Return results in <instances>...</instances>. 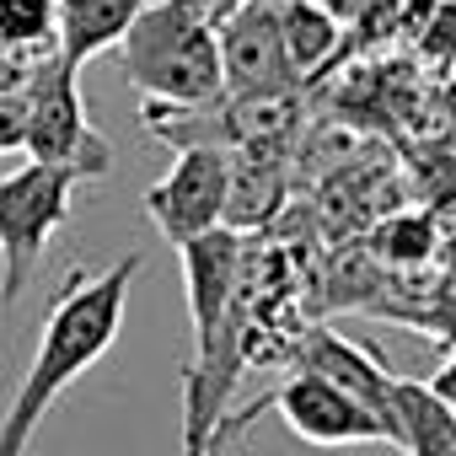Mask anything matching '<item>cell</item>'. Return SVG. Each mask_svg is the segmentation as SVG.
Instances as JSON below:
<instances>
[{
  "label": "cell",
  "instance_id": "1",
  "mask_svg": "<svg viewBox=\"0 0 456 456\" xmlns=\"http://www.w3.org/2000/svg\"><path fill=\"white\" fill-rule=\"evenodd\" d=\"M134 274H140V258L124 253V258L108 264L102 274H76V280L60 290V301H54L49 317H44L33 365H28V376H22V387H17L6 419H0V456H28L33 429H38L44 413L60 403V392L76 387V381L118 344Z\"/></svg>",
  "mask_w": 456,
  "mask_h": 456
},
{
  "label": "cell",
  "instance_id": "2",
  "mask_svg": "<svg viewBox=\"0 0 456 456\" xmlns=\"http://www.w3.org/2000/svg\"><path fill=\"white\" fill-rule=\"evenodd\" d=\"M118 70L145 102L204 108L220 97L215 0H145L118 38Z\"/></svg>",
  "mask_w": 456,
  "mask_h": 456
},
{
  "label": "cell",
  "instance_id": "3",
  "mask_svg": "<svg viewBox=\"0 0 456 456\" xmlns=\"http://www.w3.org/2000/svg\"><path fill=\"white\" fill-rule=\"evenodd\" d=\"M22 151L28 161L65 167L76 183L113 172V145L97 134L81 102V70L60 54L38 60L22 81Z\"/></svg>",
  "mask_w": 456,
  "mask_h": 456
},
{
  "label": "cell",
  "instance_id": "4",
  "mask_svg": "<svg viewBox=\"0 0 456 456\" xmlns=\"http://www.w3.org/2000/svg\"><path fill=\"white\" fill-rule=\"evenodd\" d=\"M76 177L65 167L22 161L17 172H0V301L17 306L44 248L70 220Z\"/></svg>",
  "mask_w": 456,
  "mask_h": 456
},
{
  "label": "cell",
  "instance_id": "5",
  "mask_svg": "<svg viewBox=\"0 0 456 456\" xmlns=\"http://www.w3.org/2000/svg\"><path fill=\"white\" fill-rule=\"evenodd\" d=\"M264 408L280 413L285 429H290L296 440H306V445H376V440H387L381 419H376L365 403H354L344 387H333L328 376H317V370H306V365H296L253 413H264ZM253 413H242V419H220L215 445L232 435L237 424H248Z\"/></svg>",
  "mask_w": 456,
  "mask_h": 456
},
{
  "label": "cell",
  "instance_id": "6",
  "mask_svg": "<svg viewBox=\"0 0 456 456\" xmlns=\"http://www.w3.org/2000/svg\"><path fill=\"white\" fill-rule=\"evenodd\" d=\"M225 177H232V156L215 145H177L167 177L145 193V215L156 220L161 242L183 248L204 232H215L225 215Z\"/></svg>",
  "mask_w": 456,
  "mask_h": 456
},
{
  "label": "cell",
  "instance_id": "7",
  "mask_svg": "<svg viewBox=\"0 0 456 456\" xmlns=\"http://www.w3.org/2000/svg\"><path fill=\"white\" fill-rule=\"evenodd\" d=\"M242 253L248 237L232 232V225H215V232L193 237L177 248L183 258V290H188V317H193V360H204L237 306L242 290Z\"/></svg>",
  "mask_w": 456,
  "mask_h": 456
},
{
  "label": "cell",
  "instance_id": "8",
  "mask_svg": "<svg viewBox=\"0 0 456 456\" xmlns=\"http://www.w3.org/2000/svg\"><path fill=\"white\" fill-rule=\"evenodd\" d=\"M215 54H220V92H290V86H301L290 60H285L274 6H258V0H242V6L215 17Z\"/></svg>",
  "mask_w": 456,
  "mask_h": 456
},
{
  "label": "cell",
  "instance_id": "9",
  "mask_svg": "<svg viewBox=\"0 0 456 456\" xmlns=\"http://www.w3.org/2000/svg\"><path fill=\"white\" fill-rule=\"evenodd\" d=\"M296 365L328 376V381L344 387L354 403H365V408L381 419L387 445H397V376H392L365 344H354V338H344V333H333V328H312V333H301V344H296Z\"/></svg>",
  "mask_w": 456,
  "mask_h": 456
},
{
  "label": "cell",
  "instance_id": "10",
  "mask_svg": "<svg viewBox=\"0 0 456 456\" xmlns=\"http://www.w3.org/2000/svg\"><path fill=\"white\" fill-rule=\"evenodd\" d=\"M225 156H232V177H225L220 225H232L242 237L264 232L290 199V145H248V151H225Z\"/></svg>",
  "mask_w": 456,
  "mask_h": 456
},
{
  "label": "cell",
  "instance_id": "11",
  "mask_svg": "<svg viewBox=\"0 0 456 456\" xmlns=\"http://www.w3.org/2000/svg\"><path fill=\"white\" fill-rule=\"evenodd\" d=\"M140 6L145 0H60V60L81 70L97 54L118 49Z\"/></svg>",
  "mask_w": 456,
  "mask_h": 456
},
{
  "label": "cell",
  "instance_id": "12",
  "mask_svg": "<svg viewBox=\"0 0 456 456\" xmlns=\"http://www.w3.org/2000/svg\"><path fill=\"white\" fill-rule=\"evenodd\" d=\"M274 22H280V44H285V60H290V70H296L301 86L338 60L344 28L317 6V0H280Z\"/></svg>",
  "mask_w": 456,
  "mask_h": 456
},
{
  "label": "cell",
  "instance_id": "13",
  "mask_svg": "<svg viewBox=\"0 0 456 456\" xmlns=\"http://www.w3.org/2000/svg\"><path fill=\"white\" fill-rule=\"evenodd\" d=\"M397 451L456 456V419L424 392V381H403V376H397Z\"/></svg>",
  "mask_w": 456,
  "mask_h": 456
},
{
  "label": "cell",
  "instance_id": "14",
  "mask_svg": "<svg viewBox=\"0 0 456 456\" xmlns=\"http://www.w3.org/2000/svg\"><path fill=\"white\" fill-rule=\"evenodd\" d=\"M0 54L22 65L60 54V0H0Z\"/></svg>",
  "mask_w": 456,
  "mask_h": 456
},
{
  "label": "cell",
  "instance_id": "15",
  "mask_svg": "<svg viewBox=\"0 0 456 456\" xmlns=\"http://www.w3.org/2000/svg\"><path fill=\"white\" fill-rule=\"evenodd\" d=\"M440 248V220L435 215H392L376 232L381 269H424Z\"/></svg>",
  "mask_w": 456,
  "mask_h": 456
},
{
  "label": "cell",
  "instance_id": "16",
  "mask_svg": "<svg viewBox=\"0 0 456 456\" xmlns=\"http://www.w3.org/2000/svg\"><path fill=\"white\" fill-rule=\"evenodd\" d=\"M22 151V92H0V156Z\"/></svg>",
  "mask_w": 456,
  "mask_h": 456
},
{
  "label": "cell",
  "instance_id": "17",
  "mask_svg": "<svg viewBox=\"0 0 456 456\" xmlns=\"http://www.w3.org/2000/svg\"><path fill=\"white\" fill-rule=\"evenodd\" d=\"M424 392H429V397H435V403H440V408H445L451 419H456V349H445V360H440V365L429 370Z\"/></svg>",
  "mask_w": 456,
  "mask_h": 456
},
{
  "label": "cell",
  "instance_id": "18",
  "mask_svg": "<svg viewBox=\"0 0 456 456\" xmlns=\"http://www.w3.org/2000/svg\"><path fill=\"white\" fill-rule=\"evenodd\" d=\"M317 6H322V12H328L338 28H344V22H360V17H365V6H370V0H317Z\"/></svg>",
  "mask_w": 456,
  "mask_h": 456
},
{
  "label": "cell",
  "instance_id": "19",
  "mask_svg": "<svg viewBox=\"0 0 456 456\" xmlns=\"http://www.w3.org/2000/svg\"><path fill=\"white\" fill-rule=\"evenodd\" d=\"M232 6H242V0H215V17H220V12H232ZM258 6H280V0H258Z\"/></svg>",
  "mask_w": 456,
  "mask_h": 456
},
{
  "label": "cell",
  "instance_id": "20",
  "mask_svg": "<svg viewBox=\"0 0 456 456\" xmlns=\"http://www.w3.org/2000/svg\"><path fill=\"white\" fill-rule=\"evenodd\" d=\"M440 344H445V349H456V317L445 322V333H440Z\"/></svg>",
  "mask_w": 456,
  "mask_h": 456
}]
</instances>
